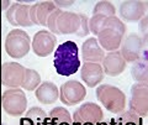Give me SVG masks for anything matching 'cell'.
Here are the masks:
<instances>
[{
    "mask_svg": "<svg viewBox=\"0 0 148 125\" xmlns=\"http://www.w3.org/2000/svg\"><path fill=\"white\" fill-rule=\"evenodd\" d=\"M79 50L74 41H66L59 45L54 52L53 66L59 76L69 77L74 75L80 67Z\"/></svg>",
    "mask_w": 148,
    "mask_h": 125,
    "instance_id": "cell-1",
    "label": "cell"
},
{
    "mask_svg": "<svg viewBox=\"0 0 148 125\" xmlns=\"http://www.w3.org/2000/svg\"><path fill=\"white\" fill-rule=\"evenodd\" d=\"M125 31H126L125 24L119 17H106L103 25V30L98 35V41L103 50H106L109 52L117 51L122 45Z\"/></svg>",
    "mask_w": 148,
    "mask_h": 125,
    "instance_id": "cell-2",
    "label": "cell"
},
{
    "mask_svg": "<svg viewBox=\"0 0 148 125\" xmlns=\"http://www.w3.org/2000/svg\"><path fill=\"white\" fill-rule=\"evenodd\" d=\"M96 98L110 113L121 114L126 109V95L121 89L111 84H103L96 88Z\"/></svg>",
    "mask_w": 148,
    "mask_h": 125,
    "instance_id": "cell-3",
    "label": "cell"
},
{
    "mask_svg": "<svg viewBox=\"0 0 148 125\" xmlns=\"http://www.w3.org/2000/svg\"><path fill=\"white\" fill-rule=\"evenodd\" d=\"M31 41L27 32L20 29L10 31L5 40V51L12 58H22L30 51Z\"/></svg>",
    "mask_w": 148,
    "mask_h": 125,
    "instance_id": "cell-4",
    "label": "cell"
},
{
    "mask_svg": "<svg viewBox=\"0 0 148 125\" xmlns=\"http://www.w3.org/2000/svg\"><path fill=\"white\" fill-rule=\"evenodd\" d=\"M27 106V98L24 90L18 88L8 89L3 93V109L5 113L11 117L22 115Z\"/></svg>",
    "mask_w": 148,
    "mask_h": 125,
    "instance_id": "cell-5",
    "label": "cell"
},
{
    "mask_svg": "<svg viewBox=\"0 0 148 125\" xmlns=\"http://www.w3.org/2000/svg\"><path fill=\"white\" fill-rule=\"evenodd\" d=\"M85 97V87L78 81H68L59 89V99L64 105H77L82 103Z\"/></svg>",
    "mask_w": 148,
    "mask_h": 125,
    "instance_id": "cell-6",
    "label": "cell"
},
{
    "mask_svg": "<svg viewBox=\"0 0 148 125\" xmlns=\"http://www.w3.org/2000/svg\"><path fill=\"white\" fill-rule=\"evenodd\" d=\"M130 109L136 112L141 118L148 117V84L135 83L131 87Z\"/></svg>",
    "mask_w": 148,
    "mask_h": 125,
    "instance_id": "cell-7",
    "label": "cell"
},
{
    "mask_svg": "<svg viewBox=\"0 0 148 125\" xmlns=\"http://www.w3.org/2000/svg\"><path fill=\"white\" fill-rule=\"evenodd\" d=\"M120 48H121L122 57L126 59V62L133 63L142 55L143 51L148 48V46L138 34H131L123 40Z\"/></svg>",
    "mask_w": 148,
    "mask_h": 125,
    "instance_id": "cell-8",
    "label": "cell"
},
{
    "mask_svg": "<svg viewBox=\"0 0 148 125\" xmlns=\"http://www.w3.org/2000/svg\"><path fill=\"white\" fill-rule=\"evenodd\" d=\"M26 68L16 62H5L1 67L3 86L12 88H18L22 86Z\"/></svg>",
    "mask_w": 148,
    "mask_h": 125,
    "instance_id": "cell-9",
    "label": "cell"
},
{
    "mask_svg": "<svg viewBox=\"0 0 148 125\" xmlns=\"http://www.w3.org/2000/svg\"><path fill=\"white\" fill-rule=\"evenodd\" d=\"M57 37L49 31H38L32 40V51L38 57H47L53 52Z\"/></svg>",
    "mask_w": 148,
    "mask_h": 125,
    "instance_id": "cell-10",
    "label": "cell"
},
{
    "mask_svg": "<svg viewBox=\"0 0 148 125\" xmlns=\"http://www.w3.org/2000/svg\"><path fill=\"white\" fill-rule=\"evenodd\" d=\"M148 11V1H137L130 0L120 4V16L125 21H141L147 15Z\"/></svg>",
    "mask_w": 148,
    "mask_h": 125,
    "instance_id": "cell-11",
    "label": "cell"
},
{
    "mask_svg": "<svg viewBox=\"0 0 148 125\" xmlns=\"http://www.w3.org/2000/svg\"><path fill=\"white\" fill-rule=\"evenodd\" d=\"M104 120V114L101 108L95 103H84L82 104L73 114V122L78 123H92L98 124Z\"/></svg>",
    "mask_w": 148,
    "mask_h": 125,
    "instance_id": "cell-12",
    "label": "cell"
},
{
    "mask_svg": "<svg viewBox=\"0 0 148 125\" xmlns=\"http://www.w3.org/2000/svg\"><path fill=\"white\" fill-rule=\"evenodd\" d=\"M31 5L20 3H14L10 9L6 11V19L12 26H25L31 27L34 26V22L30 17Z\"/></svg>",
    "mask_w": 148,
    "mask_h": 125,
    "instance_id": "cell-13",
    "label": "cell"
},
{
    "mask_svg": "<svg viewBox=\"0 0 148 125\" xmlns=\"http://www.w3.org/2000/svg\"><path fill=\"white\" fill-rule=\"evenodd\" d=\"M57 26L61 35H72L77 34L82 29V17L80 14H74L71 11H62L58 16Z\"/></svg>",
    "mask_w": 148,
    "mask_h": 125,
    "instance_id": "cell-14",
    "label": "cell"
},
{
    "mask_svg": "<svg viewBox=\"0 0 148 125\" xmlns=\"http://www.w3.org/2000/svg\"><path fill=\"white\" fill-rule=\"evenodd\" d=\"M104 68L100 63H92V62H84V64L80 68V77L84 81V83L94 88L99 86L104 79Z\"/></svg>",
    "mask_w": 148,
    "mask_h": 125,
    "instance_id": "cell-15",
    "label": "cell"
},
{
    "mask_svg": "<svg viewBox=\"0 0 148 125\" xmlns=\"http://www.w3.org/2000/svg\"><path fill=\"white\" fill-rule=\"evenodd\" d=\"M103 68L106 76H120L126 68V59L122 57L121 51H112L105 56L103 61Z\"/></svg>",
    "mask_w": 148,
    "mask_h": 125,
    "instance_id": "cell-16",
    "label": "cell"
},
{
    "mask_svg": "<svg viewBox=\"0 0 148 125\" xmlns=\"http://www.w3.org/2000/svg\"><path fill=\"white\" fill-rule=\"evenodd\" d=\"M83 59L84 62H92V63H100L104 61L106 55H104V50L100 46L98 39L89 37L84 41L82 46Z\"/></svg>",
    "mask_w": 148,
    "mask_h": 125,
    "instance_id": "cell-17",
    "label": "cell"
},
{
    "mask_svg": "<svg viewBox=\"0 0 148 125\" xmlns=\"http://www.w3.org/2000/svg\"><path fill=\"white\" fill-rule=\"evenodd\" d=\"M131 76L137 83H147L148 84V48L133 62L131 67Z\"/></svg>",
    "mask_w": 148,
    "mask_h": 125,
    "instance_id": "cell-18",
    "label": "cell"
},
{
    "mask_svg": "<svg viewBox=\"0 0 148 125\" xmlns=\"http://www.w3.org/2000/svg\"><path fill=\"white\" fill-rule=\"evenodd\" d=\"M36 98L42 104H53L59 98V92L57 86L53 84L52 82H43L36 89Z\"/></svg>",
    "mask_w": 148,
    "mask_h": 125,
    "instance_id": "cell-19",
    "label": "cell"
},
{
    "mask_svg": "<svg viewBox=\"0 0 148 125\" xmlns=\"http://www.w3.org/2000/svg\"><path fill=\"white\" fill-rule=\"evenodd\" d=\"M49 125H62V124H73V117L63 106H56L49 112Z\"/></svg>",
    "mask_w": 148,
    "mask_h": 125,
    "instance_id": "cell-20",
    "label": "cell"
},
{
    "mask_svg": "<svg viewBox=\"0 0 148 125\" xmlns=\"http://www.w3.org/2000/svg\"><path fill=\"white\" fill-rule=\"evenodd\" d=\"M56 4L52 1H41L37 3V20H38V25L41 26H47L48 17L51 16L54 10H57Z\"/></svg>",
    "mask_w": 148,
    "mask_h": 125,
    "instance_id": "cell-21",
    "label": "cell"
},
{
    "mask_svg": "<svg viewBox=\"0 0 148 125\" xmlns=\"http://www.w3.org/2000/svg\"><path fill=\"white\" fill-rule=\"evenodd\" d=\"M41 83V77L35 69L26 68L24 82H22V88L26 90H34L35 88H38Z\"/></svg>",
    "mask_w": 148,
    "mask_h": 125,
    "instance_id": "cell-22",
    "label": "cell"
},
{
    "mask_svg": "<svg viewBox=\"0 0 148 125\" xmlns=\"http://www.w3.org/2000/svg\"><path fill=\"white\" fill-rule=\"evenodd\" d=\"M140 115H138L136 112H133L132 109L125 110L123 113L119 114L117 120L122 125H143V122Z\"/></svg>",
    "mask_w": 148,
    "mask_h": 125,
    "instance_id": "cell-23",
    "label": "cell"
},
{
    "mask_svg": "<svg viewBox=\"0 0 148 125\" xmlns=\"http://www.w3.org/2000/svg\"><path fill=\"white\" fill-rule=\"evenodd\" d=\"M92 15H100L104 17L115 16V8L109 1H99L92 10Z\"/></svg>",
    "mask_w": 148,
    "mask_h": 125,
    "instance_id": "cell-24",
    "label": "cell"
},
{
    "mask_svg": "<svg viewBox=\"0 0 148 125\" xmlns=\"http://www.w3.org/2000/svg\"><path fill=\"white\" fill-rule=\"evenodd\" d=\"M106 17L100 16V15H92V17L89 20V29L90 32H92L94 35L98 36L100 34V31L103 30V25Z\"/></svg>",
    "mask_w": 148,
    "mask_h": 125,
    "instance_id": "cell-25",
    "label": "cell"
},
{
    "mask_svg": "<svg viewBox=\"0 0 148 125\" xmlns=\"http://www.w3.org/2000/svg\"><path fill=\"white\" fill-rule=\"evenodd\" d=\"M62 14V10L61 9H57V10H54L52 14H51V16L48 17V21H47V26L49 31L52 32V34L54 35H61V32H59L58 30V26H57V20H58V16Z\"/></svg>",
    "mask_w": 148,
    "mask_h": 125,
    "instance_id": "cell-26",
    "label": "cell"
},
{
    "mask_svg": "<svg viewBox=\"0 0 148 125\" xmlns=\"http://www.w3.org/2000/svg\"><path fill=\"white\" fill-rule=\"evenodd\" d=\"M26 117H29L32 120H35L36 123H40V122H42V120H45L46 118H47L46 117L45 110L38 108V106H34V108H31L29 112L26 113Z\"/></svg>",
    "mask_w": 148,
    "mask_h": 125,
    "instance_id": "cell-27",
    "label": "cell"
},
{
    "mask_svg": "<svg viewBox=\"0 0 148 125\" xmlns=\"http://www.w3.org/2000/svg\"><path fill=\"white\" fill-rule=\"evenodd\" d=\"M138 32H140V36L143 39L146 45L148 46V14L138 24Z\"/></svg>",
    "mask_w": 148,
    "mask_h": 125,
    "instance_id": "cell-28",
    "label": "cell"
},
{
    "mask_svg": "<svg viewBox=\"0 0 148 125\" xmlns=\"http://www.w3.org/2000/svg\"><path fill=\"white\" fill-rule=\"evenodd\" d=\"M30 17H31V21L34 22V25H38V20H37V4H35V5H31Z\"/></svg>",
    "mask_w": 148,
    "mask_h": 125,
    "instance_id": "cell-29",
    "label": "cell"
},
{
    "mask_svg": "<svg viewBox=\"0 0 148 125\" xmlns=\"http://www.w3.org/2000/svg\"><path fill=\"white\" fill-rule=\"evenodd\" d=\"M20 125H37V123L35 120H32L29 117H25V118H21L20 119Z\"/></svg>",
    "mask_w": 148,
    "mask_h": 125,
    "instance_id": "cell-30",
    "label": "cell"
},
{
    "mask_svg": "<svg viewBox=\"0 0 148 125\" xmlns=\"http://www.w3.org/2000/svg\"><path fill=\"white\" fill-rule=\"evenodd\" d=\"M56 5H61V6H71L74 4V1H54Z\"/></svg>",
    "mask_w": 148,
    "mask_h": 125,
    "instance_id": "cell-31",
    "label": "cell"
},
{
    "mask_svg": "<svg viewBox=\"0 0 148 125\" xmlns=\"http://www.w3.org/2000/svg\"><path fill=\"white\" fill-rule=\"evenodd\" d=\"M9 5H10V1H8V0H6V1H5V0H4V1L1 3V9H3V11H8L9 10V9H10V8H9Z\"/></svg>",
    "mask_w": 148,
    "mask_h": 125,
    "instance_id": "cell-32",
    "label": "cell"
},
{
    "mask_svg": "<svg viewBox=\"0 0 148 125\" xmlns=\"http://www.w3.org/2000/svg\"><path fill=\"white\" fill-rule=\"evenodd\" d=\"M109 125H122V124H121V123H120V122H119V120H117V118H115V119L112 118V119H111V120H110V123H109Z\"/></svg>",
    "mask_w": 148,
    "mask_h": 125,
    "instance_id": "cell-33",
    "label": "cell"
},
{
    "mask_svg": "<svg viewBox=\"0 0 148 125\" xmlns=\"http://www.w3.org/2000/svg\"><path fill=\"white\" fill-rule=\"evenodd\" d=\"M37 125H49V119H48V117L46 118L45 120H42V122L37 123Z\"/></svg>",
    "mask_w": 148,
    "mask_h": 125,
    "instance_id": "cell-34",
    "label": "cell"
},
{
    "mask_svg": "<svg viewBox=\"0 0 148 125\" xmlns=\"http://www.w3.org/2000/svg\"><path fill=\"white\" fill-rule=\"evenodd\" d=\"M96 125H109L108 123H105V122H100V123H98Z\"/></svg>",
    "mask_w": 148,
    "mask_h": 125,
    "instance_id": "cell-35",
    "label": "cell"
},
{
    "mask_svg": "<svg viewBox=\"0 0 148 125\" xmlns=\"http://www.w3.org/2000/svg\"><path fill=\"white\" fill-rule=\"evenodd\" d=\"M73 125H84L83 123H78V122H73Z\"/></svg>",
    "mask_w": 148,
    "mask_h": 125,
    "instance_id": "cell-36",
    "label": "cell"
},
{
    "mask_svg": "<svg viewBox=\"0 0 148 125\" xmlns=\"http://www.w3.org/2000/svg\"><path fill=\"white\" fill-rule=\"evenodd\" d=\"M84 125H96V124H92V123H85Z\"/></svg>",
    "mask_w": 148,
    "mask_h": 125,
    "instance_id": "cell-37",
    "label": "cell"
},
{
    "mask_svg": "<svg viewBox=\"0 0 148 125\" xmlns=\"http://www.w3.org/2000/svg\"><path fill=\"white\" fill-rule=\"evenodd\" d=\"M146 125H148V124H146Z\"/></svg>",
    "mask_w": 148,
    "mask_h": 125,
    "instance_id": "cell-38",
    "label": "cell"
}]
</instances>
